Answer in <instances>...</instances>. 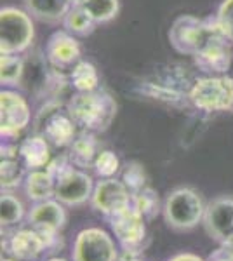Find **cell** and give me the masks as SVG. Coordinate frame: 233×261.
Instances as JSON below:
<instances>
[{
	"instance_id": "6da1fadb",
	"label": "cell",
	"mask_w": 233,
	"mask_h": 261,
	"mask_svg": "<svg viewBox=\"0 0 233 261\" xmlns=\"http://www.w3.org/2000/svg\"><path fill=\"white\" fill-rule=\"evenodd\" d=\"M66 112L79 130L105 133L117 117V103L105 89L91 92H75L66 103Z\"/></svg>"
},
{
	"instance_id": "7a4b0ae2",
	"label": "cell",
	"mask_w": 233,
	"mask_h": 261,
	"mask_svg": "<svg viewBox=\"0 0 233 261\" xmlns=\"http://www.w3.org/2000/svg\"><path fill=\"white\" fill-rule=\"evenodd\" d=\"M205 202L197 190L179 187L167 193L162 205L165 225L174 231H190L204 220Z\"/></svg>"
},
{
	"instance_id": "3957f363",
	"label": "cell",
	"mask_w": 233,
	"mask_h": 261,
	"mask_svg": "<svg viewBox=\"0 0 233 261\" xmlns=\"http://www.w3.org/2000/svg\"><path fill=\"white\" fill-rule=\"evenodd\" d=\"M186 99L204 113L233 112V77L228 73L198 77L186 92Z\"/></svg>"
},
{
	"instance_id": "277c9868",
	"label": "cell",
	"mask_w": 233,
	"mask_h": 261,
	"mask_svg": "<svg viewBox=\"0 0 233 261\" xmlns=\"http://www.w3.org/2000/svg\"><path fill=\"white\" fill-rule=\"evenodd\" d=\"M219 30L221 27L216 21V16L202 19L192 14H181L172 21L169 30V42L179 54L193 58Z\"/></svg>"
},
{
	"instance_id": "5b68a950",
	"label": "cell",
	"mask_w": 233,
	"mask_h": 261,
	"mask_svg": "<svg viewBox=\"0 0 233 261\" xmlns=\"http://www.w3.org/2000/svg\"><path fill=\"white\" fill-rule=\"evenodd\" d=\"M35 39L33 18L24 9L2 7L0 11V54H23Z\"/></svg>"
},
{
	"instance_id": "8992f818",
	"label": "cell",
	"mask_w": 233,
	"mask_h": 261,
	"mask_svg": "<svg viewBox=\"0 0 233 261\" xmlns=\"http://www.w3.org/2000/svg\"><path fill=\"white\" fill-rule=\"evenodd\" d=\"M113 237L122 247V251H136L143 252L148 246V228L146 220L139 214L133 204L124 211L113 214L107 220Z\"/></svg>"
},
{
	"instance_id": "52a82bcc",
	"label": "cell",
	"mask_w": 233,
	"mask_h": 261,
	"mask_svg": "<svg viewBox=\"0 0 233 261\" xmlns=\"http://www.w3.org/2000/svg\"><path fill=\"white\" fill-rule=\"evenodd\" d=\"M32 122V110L21 92L2 87L0 91V138L12 141L28 129Z\"/></svg>"
},
{
	"instance_id": "ba28073f",
	"label": "cell",
	"mask_w": 233,
	"mask_h": 261,
	"mask_svg": "<svg viewBox=\"0 0 233 261\" xmlns=\"http://www.w3.org/2000/svg\"><path fill=\"white\" fill-rule=\"evenodd\" d=\"M56 179V193L54 199L68 207H79L91 202L92 192H94V181L84 169L73 166H66L54 176Z\"/></svg>"
},
{
	"instance_id": "9c48e42d",
	"label": "cell",
	"mask_w": 233,
	"mask_h": 261,
	"mask_svg": "<svg viewBox=\"0 0 233 261\" xmlns=\"http://www.w3.org/2000/svg\"><path fill=\"white\" fill-rule=\"evenodd\" d=\"M118 251L113 237L101 228H84L77 233L71 261H117Z\"/></svg>"
},
{
	"instance_id": "30bf717a",
	"label": "cell",
	"mask_w": 233,
	"mask_h": 261,
	"mask_svg": "<svg viewBox=\"0 0 233 261\" xmlns=\"http://www.w3.org/2000/svg\"><path fill=\"white\" fill-rule=\"evenodd\" d=\"M202 226L219 246H233V195H219L207 202Z\"/></svg>"
},
{
	"instance_id": "8fae6325",
	"label": "cell",
	"mask_w": 233,
	"mask_h": 261,
	"mask_svg": "<svg viewBox=\"0 0 233 261\" xmlns=\"http://www.w3.org/2000/svg\"><path fill=\"white\" fill-rule=\"evenodd\" d=\"M131 202H133V193L124 185V181L117 178H107L96 181L94 192H92L89 204L105 220H108L113 214L129 207Z\"/></svg>"
},
{
	"instance_id": "7c38bea8",
	"label": "cell",
	"mask_w": 233,
	"mask_h": 261,
	"mask_svg": "<svg viewBox=\"0 0 233 261\" xmlns=\"http://www.w3.org/2000/svg\"><path fill=\"white\" fill-rule=\"evenodd\" d=\"M192 60L202 73L226 75L233 63V44L223 30H219Z\"/></svg>"
},
{
	"instance_id": "4fadbf2b",
	"label": "cell",
	"mask_w": 233,
	"mask_h": 261,
	"mask_svg": "<svg viewBox=\"0 0 233 261\" xmlns=\"http://www.w3.org/2000/svg\"><path fill=\"white\" fill-rule=\"evenodd\" d=\"M39 119H42V124H39L42 127L37 130V134H42L54 148H70L79 134V127L68 115L66 107L61 110V105L58 107V103H53L50 112L45 113V117L39 115Z\"/></svg>"
},
{
	"instance_id": "5bb4252c",
	"label": "cell",
	"mask_w": 233,
	"mask_h": 261,
	"mask_svg": "<svg viewBox=\"0 0 233 261\" xmlns=\"http://www.w3.org/2000/svg\"><path fill=\"white\" fill-rule=\"evenodd\" d=\"M45 60L54 70L71 71L82 60V49L77 37L66 30H58L45 42Z\"/></svg>"
},
{
	"instance_id": "9a60e30c",
	"label": "cell",
	"mask_w": 233,
	"mask_h": 261,
	"mask_svg": "<svg viewBox=\"0 0 233 261\" xmlns=\"http://www.w3.org/2000/svg\"><path fill=\"white\" fill-rule=\"evenodd\" d=\"M27 225L35 230L45 231H61L66 226L68 214L65 205L56 199H49L44 202H37L27 213Z\"/></svg>"
},
{
	"instance_id": "2e32d148",
	"label": "cell",
	"mask_w": 233,
	"mask_h": 261,
	"mask_svg": "<svg viewBox=\"0 0 233 261\" xmlns=\"http://www.w3.org/2000/svg\"><path fill=\"white\" fill-rule=\"evenodd\" d=\"M28 169L19 157V146L4 143L0 146V185L2 192H9L23 185Z\"/></svg>"
},
{
	"instance_id": "e0dca14e",
	"label": "cell",
	"mask_w": 233,
	"mask_h": 261,
	"mask_svg": "<svg viewBox=\"0 0 233 261\" xmlns=\"http://www.w3.org/2000/svg\"><path fill=\"white\" fill-rule=\"evenodd\" d=\"M7 251L18 261H35L45 252V244L35 228H19L7 241Z\"/></svg>"
},
{
	"instance_id": "ac0fdd59",
	"label": "cell",
	"mask_w": 233,
	"mask_h": 261,
	"mask_svg": "<svg viewBox=\"0 0 233 261\" xmlns=\"http://www.w3.org/2000/svg\"><path fill=\"white\" fill-rule=\"evenodd\" d=\"M19 157L28 171L44 169L49 166L50 159V143L42 134H32L19 143Z\"/></svg>"
},
{
	"instance_id": "d6986e66",
	"label": "cell",
	"mask_w": 233,
	"mask_h": 261,
	"mask_svg": "<svg viewBox=\"0 0 233 261\" xmlns=\"http://www.w3.org/2000/svg\"><path fill=\"white\" fill-rule=\"evenodd\" d=\"M68 155L73 162V166L80 169H92L97 155L101 153V143L97 140V134L89 130H79L77 138L68 148Z\"/></svg>"
},
{
	"instance_id": "ffe728a7",
	"label": "cell",
	"mask_w": 233,
	"mask_h": 261,
	"mask_svg": "<svg viewBox=\"0 0 233 261\" xmlns=\"http://www.w3.org/2000/svg\"><path fill=\"white\" fill-rule=\"evenodd\" d=\"M23 192L27 199L33 204L54 199L56 193V179L50 176L47 169L28 171L27 178L23 181Z\"/></svg>"
},
{
	"instance_id": "44dd1931",
	"label": "cell",
	"mask_w": 233,
	"mask_h": 261,
	"mask_svg": "<svg viewBox=\"0 0 233 261\" xmlns=\"http://www.w3.org/2000/svg\"><path fill=\"white\" fill-rule=\"evenodd\" d=\"M24 11L42 23H59L71 9L70 0H23Z\"/></svg>"
},
{
	"instance_id": "7402d4cb",
	"label": "cell",
	"mask_w": 233,
	"mask_h": 261,
	"mask_svg": "<svg viewBox=\"0 0 233 261\" xmlns=\"http://www.w3.org/2000/svg\"><path fill=\"white\" fill-rule=\"evenodd\" d=\"M70 84L77 92H91L99 89V73L91 61L80 60L70 71Z\"/></svg>"
},
{
	"instance_id": "603a6c76",
	"label": "cell",
	"mask_w": 233,
	"mask_h": 261,
	"mask_svg": "<svg viewBox=\"0 0 233 261\" xmlns=\"http://www.w3.org/2000/svg\"><path fill=\"white\" fill-rule=\"evenodd\" d=\"M24 60L21 54H0V84L7 89H14L23 81Z\"/></svg>"
},
{
	"instance_id": "cb8c5ba5",
	"label": "cell",
	"mask_w": 233,
	"mask_h": 261,
	"mask_svg": "<svg viewBox=\"0 0 233 261\" xmlns=\"http://www.w3.org/2000/svg\"><path fill=\"white\" fill-rule=\"evenodd\" d=\"M63 28L75 37H89L96 30V21L87 14L82 6H73L61 21Z\"/></svg>"
},
{
	"instance_id": "d4e9b609",
	"label": "cell",
	"mask_w": 233,
	"mask_h": 261,
	"mask_svg": "<svg viewBox=\"0 0 233 261\" xmlns=\"http://www.w3.org/2000/svg\"><path fill=\"white\" fill-rule=\"evenodd\" d=\"M133 207L145 218L146 221H151L162 213L164 202L160 200L159 193H157L151 187H146L143 190L133 193Z\"/></svg>"
},
{
	"instance_id": "484cf974",
	"label": "cell",
	"mask_w": 233,
	"mask_h": 261,
	"mask_svg": "<svg viewBox=\"0 0 233 261\" xmlns=\"http://www.w3.org/2000/svg\"><path fill=\"white\" fill-rule=\"evenodd\" d=\"M23 220H27L23 202L9 192H2V197H0V223H2V228L14 226Z\"/></svg>"
},
{
	"instance_id": "4316f807",
	"label": "cell",
	"mask_w": 233,
	"mask_h": 261,
	"mask_svg": "<svg viewBox=\"0 0 233 261\" xmlns=\"http://www.w3.org/2000/svg\"><path fill=\"white\" fill-rule=\"evenodd\" d=\"M82 7L97 24H105L117 18L120 2L118 0H84Z\"/></svg>"
},
{
	"instance_id": "83f0119b",
	"label": "cell",
	"mask_w": 233,
	"mask_h": 261,
	"mask_svg": "<svg viewBox=\"0 0 233 261\" xmlns=\"http://www.w3.org/2000/svg\"><path fill=\"white\" fill-rule=\"evenodd\" d=\"M122 181L131 193H136L143 188L148 187V174L143 164H139L136 161L127 162L122 169Z\"/></svg>"
},
{
	"instance_id": "f1b7e54d",
	"label": "cell",
	"mask_w": 233,
	"mask_h": 261,
	"mask_svg": "<svg viewBox=\"0 0 233 261\" xmlns=\"http://www.w3.org/2000/svg\"><path fill=\"white\" fill-rule=\"evenodd\" d=\"M92 171L99 179H107V178H115L120 172V159L115 151L112 150H101V153L97 155Z\"/></svg>"
},
{
	"instance_id": "f546056e",
	"label": "cell",
	"mask_w": 233,
	"mask_h": 261,
	"mask_svg": "<svg viewBox=\"0 0 233 261\" xmlns=\"http://www.w3.org/2000/svg\"><path fill=\"white\" fill-rule=\"evenodd\" d=\"M216 21L233 44V0H223L221 6L218 7V12H216Z\"/></svg>"
},
{
	"instance_id": "4dcf8cb0",
	"label": "cell",
	"mask_w": 233,
	"mask_h": 261,
	"mask_svg": "<svg viewBox=\"0 0 233 261\" xmlns=\"http://www.w3.org/2000/svg\"><path fill=\"white\" fill-rule=\"evenodd\" d=\"M39 233H40L42 241H44V244H45V252H58V251L63 249V246H65V241H63V237H61V231L40 230Z\"/></svg>"
},
{
	"instance_id": "1f68e13d",
	"label": "cell",
	"mask_w": 233,
	"mask_h": 261,
	"mask_svg": "<svg viewBox=\"0 0 233 261\" xmlns=\"http://www.w3.org/2000/svg\"><path fill=\"white\" fill-rule=\"evenodd\" d=\"M167 261H209V259H204L197 254H192V252H179V254L172 256Z\"/></svg>"
},
{
	"instance_id": "d6a6232c",
	"label": "cell",
	"mask_w": 233,
	"mask_h": 261,
	"mask_svg": "<svg viewBox=\"0 0 233 261\" xmlns=\"http://www.w3.org/2000/svg\"><path fill=\"white\" fill-rule=\"evenodd\" d=\"M143 252H136V251H122L118 252V258L117 261H134L138 256H141Z\"/></svg>"
},
{
	"instance_id": "836d02e7",
	"label": "cell",
	"mask_w": 233,
	"mask_h": 261,
	"mask_svg": "<svg viewBox=\"0 0 233 261\" xmlns=\"http://www.w3.org/2000/svg\"><path fill=\"white\" fill-rule=\"evenodd\" d=\"M45 261H68L66 258H59V256H54V258H49V259H45Z\"/></svg>"
},
{
	"instance_id": "e575fe53",
	"label": "cell",
	"mask_w": 233,
	"mask_h": 261,
	"mask_svg": "<svg viewBox=\"0 0 233 261\" xmlns=\"http://www.w3.org/2000/svg\"><path fill=\"white\" fill-rule=\"evenodd\" d=\"M70 2H71V6H82L84 0H70Z\"/></svg>"
},
{
	"instance_id": "d590c367",
	"label": "cell",
	"mask_w": 233,
	"mask_h": 261,
	"mask_svg": "<svg viewBox=\"0 0 233 261\" xmlns=\"http://www.w3.org/2000/svg\"><path fill=\"white\" fill-rule=\"evenodd\" d=\"M134 261H146L145 258H143V256H138V258L136 259H134Z\"/></svg>"
},
{
	"instance_id": "8d00e7d4",
	"label": "cell",
	"mask_w": 233,
	"mask_h": 261,
	"mask_svg": "<svg viewBox=\"0 0 233 261\" xmlns=\"http://www.w3.org/2000/svg\"><path fill=\"white\" fill-rule=\"evenodd\" d=\"M2 261H18V259H14V258H12V259H9V258H7V259H2Z\"/></svg>"
},
{
	"instance_id": "74e56055",
	"label": "cell",
	"mask_w": 233,
	"mask_h": 261,
	"mask_svg": "<svg viewBox=\"0 0 233 261\" xmlns=\"http://www.w3.org/2000/svg\"><path fill=\"white\" fill-rule=\"evenodd\" d=\"M226 247H231V249H233V246H226Z\"/></svg>"
}]
</instances>
